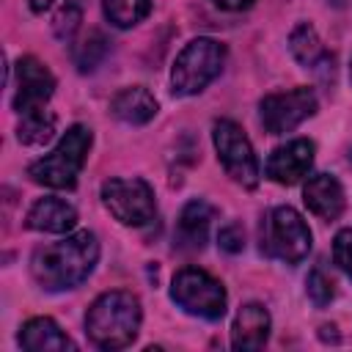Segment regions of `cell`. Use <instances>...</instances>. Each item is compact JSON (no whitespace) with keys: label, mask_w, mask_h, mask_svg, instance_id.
I'll use <instances>...</instances> for the list:
<instances>
[{"label":"cell","mask_w":352,"mask_h":352,"mask_svg":"<svg viewBox=\"0 0 352 352\" xmlns=\"http://www.w3.org/2000/svg\"><path fill=\"white\" fill-rule=\"evenodd\" d=\"M110 110L118 121L124 124H146L154 118L157 113V99L143 88V85H132V88H124L113 96L110 102Z\"/></svg>","instance_id":"cell-18"},{"label":"cell","mask_w":352,"mask_h":352,"mask_svg":"<svg viewBox=\"0 0 352 352\" xmlns=\"http://www.w3.org/2000/svg\"><path fill=\"white\" fill-rule=\"evenodd\" d=\"M261 124L270 135H283L300 126L316 113V94L311 88H294L286 94H270L261 99Z\"/></svg>","instance_id":"cell-9"},{"label":"cell","mask_w":352,"mask_h":352,"mask_svg":"<svg viewBox=\"0 0 352 352\" xmlns=\"http://www.w3.org/2000/svg\"><path fill=\"white\" fill-rule=\"evenodd\" d=\"M305 292H308V297H311V302H314L316 308H324V305L336 297V292H333V280H330L322 270H311V272H308Z\"/></svg>","instance_id":"cell-23"},{"label":"cell","mask_w":352,"mask_h":352,"mask_svg":"<svg viewBox=\"0 0 352 352\" xmlns=\"http://www.w3.org/2000/svg\"><path fill=\"white\" fill-rule=\"evenodd\" d=\"M102 201L124 226H146L157 212L154 192L143 179H107L102 184Z\"/></svg>","instance_id":"cell-8"},{"label":"cell","mask_w":352,"mask_h":352,"mask_svg":"<svg viewBox=\"0 0 352 352\" xmlns=\"http://www.w3.org/2000/svg\"><path fill=\"white\" fill-rule=\"evenodd\" d=\"M104 52H107V38H104L99 30H91V33L74 47V63H77L80 72H88V69H94V66L104 58Z\"/></svg>","instance_id":"cell-21"},{"label":"cell","mask_w":352,"mask_h":352,"mask_svg":"<svg viewBox=\"0 0 352 352\" xmlns=\"http://www.w3.org/2000/svg\"><path fill=\"white\" fill-rule=\"evenodd\" d=\"M314 165V143L305 138L278 146L267 160V176L278 184H297Z\"/></svg>","instance_id":"cell-11"},{"label":"cell","mask_w":352,"mask_h":352,"mask_svg":"<svg viewBox=\"0 0 352 352\" xmlns=\"http://www.w3.org/2000/svg\"><path fill=\"white\" fill-rule=\"evenodd\" d=\"M302 201L305 206L322 217V220H336L344 212V187L336 176L330 173H316L305 182L302 187Z\"/></svg>","instance_id":"cell-12"},{"label":"cell","mask_w":352,"mask_h":352,"mask_svg":"<svg viewBox=\"0 0 352 352\" xmlns=\"http://www.w3.org/2000/svg\"><path fill=\"white\" fill-rule=\"evenodd\" d=\"M226 63V47L214 38H192L173 63L170 85L176 96H192L204 91L223 69Z\"/></svg>","instance_id":"cell-4"},{"label":"cell","mask_w":352,"mask_h":352,"mask_svg":"<svg viewBox=\"0 0 352 352\" xmlns=\"http://www.w3.org/2000/svg\"><path fill=\"white\" fill-rule=\"evenodd\" d=\"M104 16L116 28H132L151 11V0H102Z\"/></svg>","instance_id":"cell-20"},{"label":"cell","mask_w":352,"mask_h":352,"mask_svg":"<svg viewBox=\"0 0 352 352\" xmlns=\"http://www.w3.org/2000/svg\"><path fill=\"white\" fill-rule=\"evenodd\" d=\"M261 250L286 264H300L311 250V231L292 206H275L261 223Z\"/></svg>","instance_id":"cell-5"},{"label":"cell","mask_w":352,"mask_h":352,"mask_svg":"<svg viewBox=\"0 0 352 352\" xmlns=\"http://www.w3.org/2000/svg\"><path fill=\"white\" fill-rule=\"evenodd\" d=\"M80 22H82V11H80V6L66 3V6L55 14V19H52V30H55V36H58L60 41H69V38L77 33Z\"/></svg>","instance_id":"cell-22"},{"label":"cell","mask_w":352,"mask_h":352,"mask_svg":"<svg viewBox=\"0 0 352 352\" xmlns=\"http://www.w3.org/2000/svg\"><path fill=\"white\" fill-rule=\"evenodd\" d=\"M170 297L187 314L209 319V322H214L226 314V289H223V283L214 280L209 272H204L198 267H184L173 275Z\"/></svg>","instance_id":"cell-6"},{"label":"cell","mask_w":352,"mask_h":352,"mask_svg":"<svg viewBox=\"0 0 352 352\" xmlns=\"http://www.w3.org/2000/svg\"><path fill=\"white\" fill-rule=\"evenodd\" d=\"M140 327V302L132 292L116 289L96 297L85 314V333L99 349H124Z\"/></svg>","instance_id":"cell-2"},{"label":"cell","mask_w":352,"mask_h":352,"mask_svg":"<svg viewBox=\"0 0 352 352\" xmlns=\"http://www.w3.org/2000/svg\"><path fill=\"white\" fill-rule=\"evenodd\" d=\"M217 245H220L226 253H239V250L245 248V234H242V228H239L236 223L220 228V234H217Z\"/></svg>","instance_id":"cell-25"},{"label":"cell","mask_w":352,"mask_h":352,"mask_svg":"<svg viewBox=\"0 0 352 352\" xmlns=\"http://www.w3.org/2000/svg\"><path fill=\"white\" fill-rule=\"evenodd\" d=\"M349 77H352V63H349Z\"/></svg>","instance_id":"cell-28"},{"label":"cell","mask_w":352,"mask_h":352,"mask_svg":"<svg viewBox=\"0 0 352 352\" xmlns=\"http://www.w3.org/2000/svg\"><path fill=\"white\" fill-rule=\"evenodd\" d=\"M333 261L352 280V228H344V231L336 234V239H333Z\"/></svg>","instance_id":"cell-24"},{"label":"cell","mask_w":352,"mask_h":352,"mask_svg":"<svg viewBox=\"0 0 352 352\" xmlns=\"http://www.w3.org/2000/svg\"><path fill=\"white\" fill-rule=\"evenodd\" d=\"M52 6V0H30V8L36 11V14H41V11H47Z\"/></svg>","instance_id":"cell-27"},{"label":"cell","mask_w":352,"mask_h":352,"mask_svg":"<svg viewBox=\"0 0 352 352\" xmlns=\"http://www.w3.org/2000/svg\"><path fill=\"white\" fill-rule=\"evenodd\" d=\"M220 8H226V11H242V8H248L253 0H214Z\"/></svg>","instance_id":"cell-26"},{"label":"cell","mask_w":352,"mask_h":352,"mask_svg":"<svg viewBox=\"0 0 352 352\" xmlns=\"http://www.w3.org/2000/svg\"><path fill=\"white\" fill-rule=\"evenodd\" d=\"M19 344L30 352H63V349H74L72 338L50 319V316H36L28 319L19 330Z\"/></svg>","instance_id":"cell-16"},{"label":"cell","mask_w":352,"mask_h":352,"mask_svg":"<svg viewBox=\"0 0 352 352\" xmlns=\"http://www.w3.org/2000/svg\"><path fill=\"white\" fill-rule=\"evenodd\" d=\"M289 50H292V55L297 58L300 66L314 69V72H322V69H330L333 72V55L319 41L314 25H308V22L297 25L292 30V36H289Z\"/></svg>","instance_id":"cell-17"},{"label":"cell","mask_w":352,"mask_h":352,"mask_svg":"<svg viewBox=\"0 0 352 352\" xmlns=\"http://www.w3.org/2000/svg\"><path fill=\"white\" fill-rule=\"evenodd\" d=\"M212 138H214V148H217V157H220V165L226 168V173L234 182H239L242 187H256L258 160H256L253 146H250L248 135L242 132V126L234 124L231 118H220V121H214Z\"/></svg>","instance_id":"cell-7"},{"label":"cell","mask_w":352,"mask_h":352,"mask_svg":"<svg viewBox=\"0 0 352 352\" xmlns=\"http://www.w3.org/2000/svg\"><path fill=\"white\" fill-rule=\"evenodd\" d=\"M99 258V242L91 231H77L60 242L44 245L30 258L33 280L47 292H63L80 286Z\"/></svg>","instance_id":"cell-1"},{"label":"cell","mask_w":352,"mask_h":352,"mask_svg":"<svg viewBox=\"0 0 352 352\" xmlns=\"http://www.w3.org/2000/svg\"><path fill=\"white\" fill-rule=\"evenodd\" d=\"M270 338V314L258 302H248L239 308L231 330L234 349H261Z\"/></svg>","instance_id":"cell-15"},{"label":"cell","mask_w":352,"mask_h":352,"mask_svg":"<svg viewBox=\"0 0 352 352\" xmlns=\"http://www.w3.org/2000/svg\"><path fill=\"white\" fill-rule=\"evenodd\" d=\"M28 228L33 231H47V234H66L77 226V212L72 204H66L63 198H55V195H47V198H38L30 212H28Z\"/></svg>","instance_id":"cell-13"},{"label":"cell","mask_w":352,"mask_h":352,"mask_svg":"<svg viewBox=\"0 0 352 352\" xmlns=\"http://www.w3.org/2000/svg\"><path fill=\"white\" fill-rule=\"evenodd\" d=\"M55 91V77L52 72L36 60L33 55L19 58L16 63V94H14V110L19 113H30V110H41L47 104V99Z\"/></svg>","instance_id":"cell-10"},{"label":"cell","mask_w":352,"mask_h":352,"mask_svg":"<svg viewBox=\"0 0 352 352\" xmlns=\"http://www.w3.org/2000/svg\"><path fill=\"white\" fill-rule=\"evenodd\" d=\"M91 140H94L91 129L82 126V124H74L58 140V146L50 154H44L41 160H36L28 168V176L36 184H44V187H52V190H72L77 184V176H80L82 165H85Z\"/></svg>","instance_id":"cell-3"},{"label":"cell","mask_w":352,"mask_h":352,"mask_svg":"<svg viewBox=\"0 0 352 352\" xmlns=\"http://www.w3.org/2000/svg\"><path fill=\"white\" fill-rule=\"evenodd\" d=\"M212 217H214V209L206 201H201V198L190 201L182 209L179 223H176V248L179 250H201L206 245Z\"/></svg>","instance_id":"cell-14"},{"label":"cell","mask_w":352,"mask_h":352,"mask_svg":"<svg viewBox=\"0 0 352 352\" xmlns=\"http://www.w3.org/2000/svg\"><path fill=\"white\" fill-rule=\"evenodd\" d=\"M55 132V116L50 110H30V113H22V121L16 126V138L19 143L25 146H41L52 138Z\"/></svg>","instance_id":"cell-19"}]
</instances>
